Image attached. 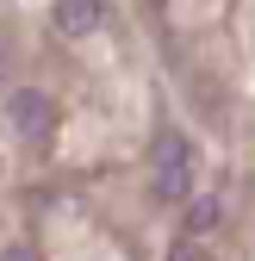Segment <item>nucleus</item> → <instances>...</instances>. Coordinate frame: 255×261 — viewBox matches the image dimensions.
Segmentation results:
<instances>
[{
    "instance_id": "1",
    "label": "nucleus",
    "mask_w": 255,
    "mask_h": 261,
    "mask_svg": "<svg viewBox=\"0 0 255 261\" xmlns=\"http://www.w3.org/2000/svg\"><path fill=\"white\" fill-rule=\"evenodd\" d=\"M149 193L156 199H187L193 193V149L181 130H162L149 143Z\"/></svg>"
},
{
    "instance_id": "2",
    "label": "nucleus",
    "mask_w": 255,
    "mask_h": 261,
    "mask_svg": "<svg viewBox=\"0 0 255 261\" xmlns=\"http://www.w3.org/2000/svg\"><path fill=\"white\" fill-rule=\"evenodd\" d=\"M7 124H13V137L44 143V137H50V124H56L50 93H44V87H13V93H7Z\"/></svg>"
},
{
    "instance_id": "3",
    "label": "nucleus",
    "mask_w": 255,
    "mask_h": 261,
    "mask_svg": "<svg viewBox=\"0 0 255 261\" xmlns=\"http://www.w3.org/2000/svg\"><path fill=\"white\" fill-rule=\"evenodd\" d=\"M50 25L62 31V38H93V31L106 25V7H100V0H56Z\"/></svg>"
},
{
    "instance_id": "4",
    "label": "nucleus",
    "mask_w": 255,
    "mask_h": 261,
    "mask_svg": "<svg viewBox=\"0 0 255 261\" xmlns=\"http://www.w3.org/2000/svg\"><path fill=\"white\" fill-rule=\"evenodd\" d=\"M218 224H224V199H218V193H206V199H193V212H187V237H212Z\"/></svg>"
},
{
    "instance_id": "5",
    "label": "nucleus",
    "mask_w": 255,
    "mask_h": 261,
    "mask_svg": "<svg viewBox=\"0 0 255 261\" xmlns=\"http://www.w3.org/2000/svg\"><path fill=\"white\" fill-rule=\"evenodd\" d=\"M162 261H206V243H199V237H181V243H168Z\"/></svg>"
},
{
    "instance_id": "6",
    "label": "nucleus",
    "mask_w": 255,
    "mask_h": 261,
    "mask_svg": "<svg viewBox=\"0 0 255 261\" xmlns=\"http://www.w3.org/2000/svg\"><path fill=\"white\" fill-rule=\"evenodd\" d=\"M7 75H13V50H7V38H0V87H7Z\"/></svg>"
}]
</instances>
